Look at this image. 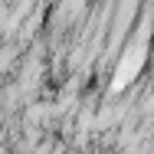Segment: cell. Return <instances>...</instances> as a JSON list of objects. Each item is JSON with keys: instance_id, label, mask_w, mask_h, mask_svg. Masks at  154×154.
<instances>
[{"instance_id": "2", "label": "cell", "mask_w": 154, "mask_h": 154, "mask_svg": "<svg viewBox=\"0 0 154 154\" xmlns=\"http://www.w3.org/2000/svg\"><path fill=\"white\" fill-rule=\"evenodd\" d=\"M20 43H3L0 46V75H10L13 69H17V62H20Z\"/></svg>"}, {"instance_id": "1", "label": "cell", "mask_w": 154, "mask_h": 154, "mask_svg": "<svg viewBox=\"0 0 154 154\" xmlns=\"http://www.w3.org/2000/svg\"><path fill=\"white\" fill-rule=\"evenodd\" d=\"M141 66H144V43L131 46V49L125 53L122 59H118L115 79H112V92H122L125 85H131V82L138 79V72H141Z\"/></svg>"}]
</instances>
